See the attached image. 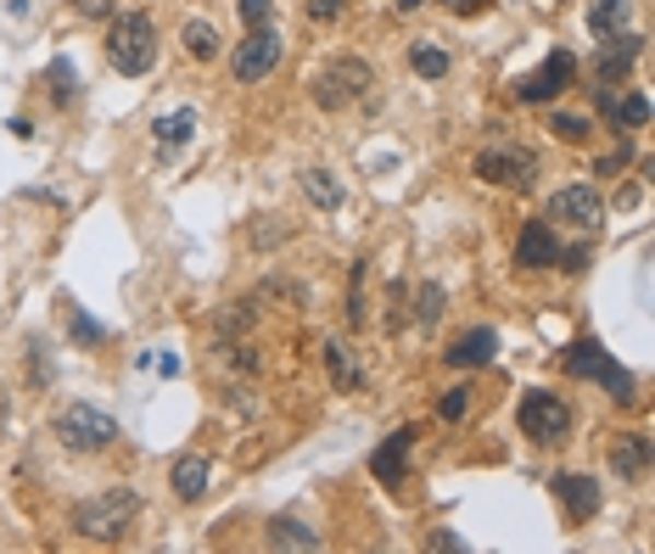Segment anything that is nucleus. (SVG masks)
Masks as SVG:
<instances>
[{"instance_id":"19","label":"nucleus","mask_w":655,"mask_h":554,"mask_svg":"<svg viewBox=\"0 0 655 554\" xmlns=\"http://www.w3.org/2000/svg\"><path fill=\"white\" fill-rule=\"evenodd\" d=\"M174 493H179L185 504H197V498L208 493V459H197V453L174 459Z\"/></svg>"},{"instance_id":"3","label":"nucleus","mask_w":655,"mask_h":554,"mask_svg":"<svg viewBox=\"0 0 655 554\" xmlns=\"http://www.w3.org/2000/svg\"><path fill=\"white\" fill-rule=\"evenodd\" d=\"M134 510H140V493L134 487H107V493L84 498L79 510H73V532L90 538V543H113V538H124V527L134 521Z\"/></svg>"},{"instance_id":"37","label":"nucleus","mask_w":655,"mask_h":554,"mask_svg":"<svg viewBox=\"0 0 655 554\" xmlns=\"http://www.w3.org/2000/svg\"><path fill=\"white\" fill-rule=\"evenodd\" d=\"M414 7H426V0H398V12H414Z\"/></svg>"},{"instance_id":"22","label":"nucleus","mask_w":655,"mask_h":554,"mask_svg":"<svg viewBox=\"0 0 655 554\" xmlns=\"http://www.w3.org/2000/svg\"><path fill=\"white\" fill-rule=\"evenodd\" d=\"M179 39H185V51H191L197 62H213V57H219V28H213L208 17H191V23L179 28Z\"/></svg>"},{"instance_id":"12","label":"nucleus","mask_w":655,"mask_h":554,"mask_svg":"<svg viewBox=\"0 0 655 554\" xmlns=\"http://www.w3.org/2000/svg\"><path fill=\"white\" fill-rule=\"evenodd\" d=\"M554 498H560V510H566L572 521H594L605 493H599L594 476H554Z\"/></svg>"},{"instance_id":"24","label":"nucleus","mask_w":655,"mask_h":554,"mask_svg":"<svg viewBox=\"0 0 655 554\" xmlns=\"http://www.w3.org/2000/svg\"><path fill=\"white\" fill-rule=\"evenodd\" d=\"M409 68H414L420 79H443V73H448V51H443V45H426V39H420L414 51H409Z\"/></svg>"},{"instance_id":"7","label":"nucleus","mask_w":655,"mask_h":554,"mask_svg":"<svg viewBox=\"0 0 655 554\" xmlns=\"http://www.w3.org/2000/svg\"><path fill=\"white\" fill-rule=\"evenodd\" d=\"M471 168H477V179L504 185V191H533V179H538V157L522 146H488V152H477Z\"/></svg>"},{"instance_id":"26","label":"nucleus","mask_w":655,"mask_h":554,"mask_svg":"<svg viewBox=\"0 0 655 554\" xmlns=\"http://www.w3.org/2000/svg\"><path fill=\"white\" fill-rule=\"evenodd\" d=\"M611 123H622V129L650 123V102H644V96H617V102H611Z\"/></svg>"},{"instance_id":"34","label":"nucleus","mask_w":655,"mask_h":554,"mask_svg":"<svg viewBox=\"0 0 655 554\" xmlns=\"http://www.w3.org/2000/svg\"><path fill=\"white\" fill-rule=\"evenodd\" d=\"M448 12H459V17H477V12H488V0H448Z\"/></svg>"},{"instance_id":"38","label":"nucleus","mask_w":655,"mask_h":554,"mask_svg":"<svg viewBox=\"0 0 655 554\" xmlns=\"http://www.w3.org/2000/svg\"><path fill=\"white\" fill-rule=\"evenodd\" d=\"M7 12H28V0H7Z\"/></svg>"},{"instance_id":"25","label":"nucleus","mask_w":655,"mask_h":554,"mask_svg":"<svg viewBox=\"0 0 655 554\" xmlns=\"http://www.w3.org/2000/svg\"><path fill=\"white\" fill-rule=\"evenodd\" d=\"M414 319H420V326H437V319H443V286H432V281L414 286Z\"/></svg>"},{"instance_id":"11","label":"nucleus","mask_w":655,"mask_h":554,"mask_svg":"<svg viewBox=\"0 0 655 554\" xmlns=\"http://www.w3.org/2000/svg\"><path fill=\"white\" fill-rule=\"evenodd\" d=\"M516 263H522V269H560V263H566V252H560L554 229H549L543 219H533V224L522 229V241H516Z\"/></svg>"},{"instance_id":"16","label":"nucleus","mask_w":655,"mask_h":554,"mask_svg":"<svg viewBox=\"0 0 655 554\" xmlns=\"http://www.w3.org/2000/svg\"><path fill=\"white\" fill-rule=\"evenodd\" d=\"M297 185H303V197H308L314 208H325V213H337V208L348 202L342 179H337L331 168H303V174H297Z\"/></svg>"},{"instance_id":"33","label":"nucleus","mask_w":655,"mask_h":554,"mask_svg":"<svg viewBox=\"0 0 655 554\" xmlns=\"http://www.w3.org/2000/svg\"><path fill=\"white\" fill-rule=\"evenodd\" d=\"M628 157H633V152H628V146H617L611 157H599V174H617V168H628Z\"/></svg>"},{"instance_id":"2","label":"nucleus","mask_w":655,"mask_h":554,"mask_svg":"<svg viewBox=\"0 0 655 554\" xmlns=\"http://www.w3.org/2000/svg\"><path fill=\"white\" fill-rule=\"evenodd\" d=\"M560 364H566V376L577 381H599L605 392H611L617 403H639V381H633V369L617 364V353H605L594 337H577L566 353H560Z\"/></svg>"},{"instance_id":"21","label":"nucleus","mask_w":655,"mask_h":554,"mask_svg":"<svg viewBox=\"0 0 655 554\" xmlns=\"http://www.w3.org/2000/svg\"><path fill=\"white\" fill-rule=\"evenodd\" d=\"M325 369H331V387H337V392H353V387H359V358H353V347L325 342Z\"/></svg>"},{"instance_id":"18","label":"nucleus","mask_w":655,"mask_h":554,"mask_svg":"<svg viewBox=\"0 0 655 554\" xmlns=\"http://www.w3.org/2000/svg\"><path fill=\"white\" fill-rule=\"evenodd\" d=\"M191 129H197V113H191V107L163 113V118H157V129H152V134H157V152H163V157H174L185 141H191Z\"/></svg>"},{"instance_id":"13","label":"nucleus","mask_w":655,"mask_h":554,"mask_svg":"<svg viewBox=\"0 0 655 554\" xmlns=\"http://www.w3.org/2000/svg\"><path fill=\"white\" fill-rule=\"evenodd\" d=\"M409 443H414V432L403 426V432H393L376 453H370V476H376L382 487H398V482H403V471H409Z\"/></svg>"},{"instance_id":"6","label":"nucleus","mask_w":655,"mask_h":554,"mask_svg":"<svg viewBox=\"0 0 655 554\" xmlns=\"http://www.w3.org/2000/svg\"><path fill=\"white\" fill-rule=\"evenodd\" d=\"M516 421H522V432H527L533 443H560V437L572 432V409H566V398L533 387V392L516 403Z\"/></svg>"},{"instance_id":"1","label":"nucleus","mask_w":655,"mask_h":554,"mask_svg":"<svg viewBox=\"0 0 655 554\" xmlns=\"http://www.w3.org/2000/svg\"><path fill=\"white\" fill-rule=\"evenodd\" d=\"M107 62L124 73V79H140V73H152L157 62V28L147 12H118L107 23Z\"/></svg>"},{"instance_id":"28","label":"nucleus","mask_w":655,"mask_h":554,"mask_svg":"<svg viewBox=\"0 0 655 554\" xmlns=\"http://www.w3.org/2000/svg\"><path fill=\"white\" fill-rule=\"evenodd\" d=\"M549 134H560V141H588V118L583 113H554Z\"/></svg>"},{"instance_id":"20","label":"nucleus","mask_w":655,"mask_h":554,"mask_svg":"<svg viewBox=\"0 0 655 554\" xmlns=\"http://www.w3.org/2000/svg\"><path fill=\"white\" fill-rule=\"evenodd\" d=\"M622 45H611L605 39V51H599V79L611 84V79H622L628 68H633V57H639V34H617Z\"/></svg>"},{"instance_id":"29","label":"nucleus","mask_w":655,"mask_h":554,"mask_svg":"<svg viewBox=\"0 0 655 554\" xmlns=\"http://www.w3.org/2000/svg\"><path fill=\"white\" fill-rule=\"evenodd\" d=\"M465 409H471V387H454V392H443V403H437L443 421H465Z\"/></svg>"},{"instance_id":"5","label":"nucleus","mask_w":655,"mask_h":554,"mask_svg":"<svg viewBox=\"0 0 655 554\" xmlns=\"http://www.w3.org/2000/svg\"><path fill=\"white\" fill-rule=\"evenodd\" d=\"M370 84H376V68H370L364 57H331L319 68V79H314V107L342 113V107L370 96Z\"/></svg>"},{"instance_id":"10","label":"nucleus","mask_w":655,"mask_h":554,"mask_svg":"<svg viewBox=\"0 0 655 554\" xmlns=\"http://www.w3.org/2000/svg\"><path fill=\"white\" fill-rule=\"evenodd\" d=\"M572 73H577V57H572V51H549L543 68H533V73L516 84V96H522V102H554L560 90L572 84Z\"/></svg>"},{"instance_id":"27","label":"nucleus","mask_w":655,"mask_h":554,"mask_svg":"<svg viewBox=\"0 0 655 554\" xmlns=\"http://www.w3.org/2000/svg\"><path fill=\"white\" fill-rule=\"evenodd\" d=\"M68 331H73V342H90V347H96V342H107L102 319H90L84 308H73V314H68Z\"/></svg>"},{"instance_id":"8","label":"nucleus","mask_w":655,"mask_h":554,"mask_svg":"<svg viewBox=\"0 0 655 554\" xmlns=\"http://www.w3.org/2000/svg\"><path fill=\"white\" fill-rule=\"evenodd\" d=\"M549 219H560V224L583 229V236H594V229L605 224V202H599L594 185H566V191L549 197Z\"/></svg>"},{"instance_id":"36","label":"nucleus","mask_w":655,"mask_h":554,"mask_svg":"<svg viewBox=\"0 0 655 554\" xmlns=\"http://www.w3.org/2000/svg\"><path fill=\"white\" fill-rule=\"evenodd\" d=\"M7 409H12V398H7V387H0V432H7Z\"/></svg>"},{"instance_id":"15","label":"nucleus","mask_w":655,"mask_h":554,"mask_svg":"<svg viewBox=\"0 0 655 554\" xmlns=\"http://www.w3.org/2000/svg\"><path fill=\"white\" fill-rule=\"evenodd\" d=\"M611 471H617V482H644V471H650V437H617L611 443Z\"/></svg>"},{"instance_id":"31","label":"nucleus","mask_w":655,"mask_h":554,"mask_svg":"<svg viewBox=\"0 0 655 554\" xmlns=\"http://www.w3.org/2000/svg\"><path fill=\"white\" fill-rule=\"evenodd\" d=\"M269 12H274V0H242V23H247V28H264Z\"/></svg>"},{"instance_id":"32","label":"nucleus","mask_w":655,"mask_h":554,"mask_svg":"<svg viewBox=\"0 0 655 554\" xmlns=\"http://www.w3.org/2000/svg\"><path fill=\"white\" fill-rule=\"evenodd\" d=\"M308 12H314L319 23H331V17L342 12V0H308Z\"/></svg>"},{"instance_id":"35","label":"nucleus","mask_w":655,"mask_h":554,"mask_svg":"<svg viewBox=\"0 0 655 554\" xmlns=\"http://www.w3.org/2000/svg\"><path fill=\"white\" fill-rule=\"evenodd\" d=\"M84 17H113V0H79Z\"/></svg>"},{"instance_id":"17","label":"nucleus","mask_w":655,"mask_h":554,"mask_svg":"<svg viewBox=\"0 0 655 554\" xmlns=\"http://www.w3.org/2000/svg\"><path fill=\"white\" fill-rule=\"evenodd\" d=\"M628 17H633V0H594V7H588V28L599 39L628 34Z\"/></svg>"},{"instance_id":"14","label":"nucleus","mask_w":655,"mask_h":554,"mask_svg":"<svg viewBox=\"0 0 655 554\" xmlns=\"http://www.w3.org/2000/svg\"><path fill=\"white\" fill-rule=\"evenodd\" d=\"M493 353H499V337H493L488 326H477V331H465V337L448 347V364H454V369H482V364H493Z\"/></svg>"},{"instance_id":"30","label":"nucleus","mask_w":655,"mask_h":554,"mask_svg":"<svg viewBox=\"0 0 655 554\" xmlns=\"http://www.w3.org/2000/svg\"><path fill=\"white\" fill-rule=\"evenodd\" d=\"M51 84H57V102L68 107V102H73V62H68V57L51 62Z\"/></svg>"},{"instance_id":"23","label":"nucleus","mask_w":655,"mask_h":554,"mask_svg":"<svg viewBox=\"0 0 655 554\" xmlns=\"http://www.w3.org/2000/svg\"><path fill=\"white\" fill-rule=\"evenodd\" d=\"M269 549H319V532H308L303 521H269Z\"/></svg>"},{"instance_id":"9","label":"nucleus","mask_w":655,"mask_h":554,"mask_svg":"<svg viewBox=\"0 0 655 554\" xmlns=\"http://www.w3.org/2000/svg\"><path fill=\"white\" fill-rule=\"evenodd\" d=\"M274 62H280V34L264 23V28H247V39H242V51H236V79L242 84H258V79H269L274 73Z\"/></svg>"},{"instance_id":"4","label":"nucleus","mask_w":655,"mask_h":554,"mask_svg":"<svg viewBox=\"0 0 655 554\" xmlns=\"http://www.w3.org/2000/svg\"><path fill=\"white\" fill-rule=\"evenodd\" d=\"M51 432H57V443L73 448V453H102V448L118 443V421H113L107 409H96V403H62L57 421H51Z\"/></svg>"}]
</instances>
